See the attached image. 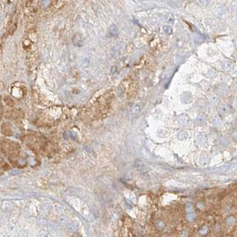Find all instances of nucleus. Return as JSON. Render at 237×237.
<instances>
[{
  "label": "nucleus",
  "mask_w": 237,
  "mask_h": 237,
  "mask_svg": "<svg viewBox=\"0 0 237 237\" xmlns=\"http://www.w3.org/2000/svg\"><path fill=\"white\" fill-rule=\"evenodd\" d=\"M58 223L59 224V225L62 226H65L68 223V218H66V216H61L59 219H58Z\"/></svg>",
  "instance_id": "nucleus-1"
},
{
  "label": "nucleus",
  "mask_w": 237,
  "mask_h": 237,
  "mask_svg": "<svg viewBox=\"0 0 237 237\" xmlns=\"http://www.w3.org/2000/svg\"><path fill=\"white\" fill-rule=\"evenodd\" d=\"M235 44L237 45V40H235Z\"/></svg>",
  "instance_id": "nucleus-8"
},
{
  "label": "nucleus",
  "mask_w": 237,
  "mask_h": 237,
  "mask_svg": "<svg viewBox=\"0 0 237 237\" xmlns=\"http://www.w3.org/2000/svg\"><path fill=\"white\" fill-rule=\"evenodd\" d=\"M167 29H165V28H164V30L166 32V33H167L168 34H170V33H171V32H172V29H171V28L170 27H169V26H167Z\"/></svg>",
  "instance_id": "nucleus-6"
},
{
  "label": "nucleus",
  "mask_w": 237,
  "mask_h": 237,
  "mask_svg": "<svg viewBox=\"0 0 237 237\" xmlns=\"http://www.w3.org/2000/svg\"><path fill=\"white\" fill-rule=\"evenodd\" d=\"M38 237H52L51 236L49 232L45 231V230H42L41 231L39 232L38 234Z\"/></svg>",
  "instance_id": "nucleus-4"
},
{
  "label": "nucleus",
  "mask_w": 237,
  "mask_h": 237,
  "mask_svg": "<svg viewBox=\"0 0 237 237\" xmlns=\"http://www.w3.org/2000/svg\"><path fill=\"white\" fill-rule=\"evenodd\" d=\"M233 68H234V65L230 62H225L223 64V68L226 71H231L233 69Z\"/></svg>",
  "instance_id": "nucleus-2"
},
{
  "label": "nucleus",
  "mask_w": 237,
  "mask_h": 237,
  "mask_svg": "<svg viewBox=\"0 0 237 237\" xmlns=\"http://www.w3.org/2000/svg\"><path fill=\"white\" fill-rule=\"evenodd\" d=\"M68 229L71 232H75L78 229V225L77 223H72L68 226Z\"/></svg>",
  "instance_id": "nucleus-3"
},
{
  "label": "nucleus",
  "mask_w": 237,
  "mask_h": 237,
  "mask_svg": "<svg viewBox=\"0 0 237 237\" xmlns=\"http://www.w3.org/2000/svg\"><path fill=\"white\" fill-rule=\"evenodd\" d=\"M10 237V236H8V235H4V236H3V237Z\"/></svg>",
  "instance_id": "nucleus-7"
},
{
  "label": "nucleus",
  "mask_w": 237,
  "mask_h": 237,
  "mask_svg": "<svg viewBox=\"0 0 237 237\" xmlns=\"http://www.w3.org/2000/svg\"><path fill=\"white\" fill-rule=\"evenodd\" d=\"M78 237V236H77V237Z\"/></svg>",
  "instance_id": "nucleus-9"
},
{
  "label": "nucleus",
  "mask_w": 237,
  "mask_h": 237,
  "mask_svg": "<svg viewBox=\"0 0 237 237\" xmlns=\"http://www.w3.org/2000/svg\"><path fill=\"white\" fill-rule=\"evenodd\" d=\"M220 110L221 111H222L223 113H226V112H228V110H229V108L227 106V105H225V104H222L221 106L220 107Z\"/></svg>",
  "instance_id": "nucleus-5"
}]
</instances>
